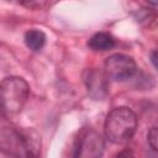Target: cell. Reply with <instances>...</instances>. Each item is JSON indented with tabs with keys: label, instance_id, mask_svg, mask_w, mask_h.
I'll use <instances>...</instances> for the list:
<instances>
[{
	"label": "cell",
	"instance_id": "8fae6325",
	"mask_svg": "<svg viewBox=\"0 0 158 158\" xmlns=\"http://www.w3.org/2000/svg\"><path fill=\"white\" fill-rule=\"evenodd\" d=\"M151 60H152L153 65L156 67V69L158 70V49L157 51H153L151 53Z\"/></svg>",
	"mask_w": 158,
	"mask_h": 158
},
{
	"label": "cell",
	"instance_id": "52a82bcc",
	"mask_svg": "<svg viewBox=\"0 0 158 158\" xmlns=\"http://www.w3.org/2000/svg\"><path fill=\"white\" fill-rule=\"evenodd\" d=\"M88 46L93 51L104 52V51L112 49L116 46V41L107 32H98L90 37V40L88 41Z\"/></svg>",
	"mask_w": 158,
	"mask_h": 158
},
{
	"label": "cell",
	"instance_id": "6da1fadb",
	"mask_svg": "<svg viewBox=\"0 0 158 158\" xmlns=\"http://www.w3.org/2000/svg\"><path fill=\"white\" fill-rule=\"evenodd\" d=\"M1 149L12 158H41V136L33 128L10 126L1 132Z\"/></svg>",
	"mask_w": 158,
	"mask_h": 158
},
{
	"label": "cell",
	"instance_id": "8992f818",
	"mask_svg": "<svg viewBox=\"0 0 158 158\" xmlns=\"http://www.w3.org/2000/svg\"><path fill=\"white\" fill-rule=\"evenodd\" d=\"M105 72L90 68L84 73V83L89 95L94 100H102L109 93V81Z\"/></svg>",
	"mask_w": 158,
	"mask_h": 158
},
{
	"label": "cell",
	"instance_id": "277c9868",
	"mask_svg": "<svg viewBox=\"0 0 158 158\" xmlns=\"http://www.w3.org/2000/svg\"><path fill=\"white\" fill-rule=\"evenodd\" d=\"M104 149L102 136L93 128H83L74 141L72 158H101Z\"/></svg>",
	"mask_w": 158,
	"mask_h": 158
},
{
	"label": "cell",
	"instance_id": "9c48e42d",
	"mask_svg": "<svg viewBox=\"0 0 158 158\" xmlns=\"http://www.w3.org/2000/svg\"><path fill=\"white\" fill-rule=\"evenodd\" d=\"M147 141L149 143V146L158 152V126H154L149 130L148 135H147Z\"/></svg>",
	"mask_w": 158,
	"mask_h": 158
},
{
	"label": "cell",
	"instance_id": "3957f363",
	"mask_svg": "<svg viewBox=\"0 0 158 158\" xmlns=\"http://www.w3.org/2000/svg\"><path fill=\"white\" fill-rule=\"evenodd\" d=\"M30 94L28 84L20 77H9L1 81V106L2 114L12 116L19 114L25 106Z\"/></svg>",
	"mask_w": 158,
	"mask_h": 158
},
{
	"label": "cell",
	"instance_id": "ba28073f",
	"mask_svg": "<svg viewBox=\"0 0 158 158\" xmlns=\"http://www.w3.org/2000/svg\"><path fill=\"white\" fill-rule=\"evenodd\" d=\"M25 43L32 51H41L46 44V35L37 28L28 30L25 33Z\"/></svg>",
	"mask_w": 158,
	"mask_h": 158
},
{
	"label": "cell",
	"instance_id": "30bf717a",
	"mask_svg": "<svg viewBox=\"0 0 158 158\" xmlns=\"http://www.w3.org/2000/svg\"><path fill=\"white\" fill-rule=\"evenodd\" d=\"M116 158H135V154L132 153V151L130 149H122L117 156Z\"/></svg>",
	"mask_w": 158,
	"mask_h": 158
},
{
	"label": "cell",
	"instance_id": "7a4b0ae2",
	"mask_svg": "<svg viewBox=\"0 0 158 158\" xmlns=\"http://www.w3.org/2000/svg\"><path fill=\"white\" fill-rule=\"evenodd\" d=\"M137 128V116L136 114L125 106L112 109L104 123V131L106 138L116 144L125 143L130 141Z\"/></svg>",
	"mask_w": 158,
	"mask_h": 158
},
{
	"label": "cell",
	"instance_id": "5b68a950",
	"mask_svg": "<svg viewBox=\"0 0 158 158\" xmlns=\"http://www.w3.org/2000/svg\"><path fill=\"white\" fill-rule=\"evenodd\" d=\"M104 72L109 79L123 81L130 79L136 73V62L132 57L123 53H115L109 56L104 63Z\"/></svg>",
	"mask_w": 158,
	"mask_h": 158
}]
</instances>
